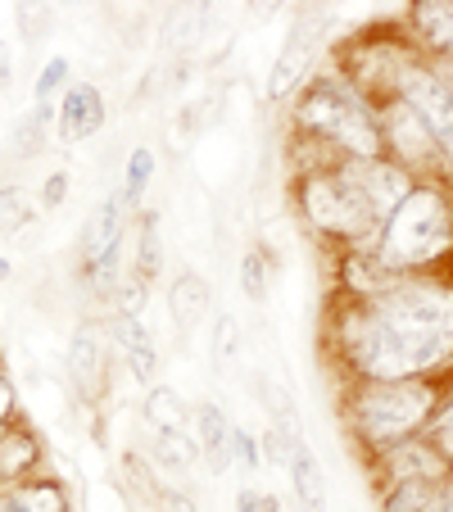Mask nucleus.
<instances>
[{
  "label": "nucleus",
  "instance_id": "obj_3",
  "mask_svg": "<svg viewBox=\"0 0 453 512\" xmlns=\"http://www.w3.org/2000/svg\"><path fill=\"white\" fill-rule=\"evenodd\" d=\"M449 245V204L435 191H408V200L386 218V236H381V268L395 277L404 268L431 263Z\"/></svg>",
  "mask_w": 453,
  "mask_h": 512
},
{
  "label": "nucleus",
  "instance_id": "obj_10",
  "mask_svg": "<svg viewBox=\"0 0 453 512\" xmlns=\"http://www.w3.org/2000/svg\"><path fill=\"white\" fill-rule=\"evenodd\" d=\"M376 132H381V145H395L404 159H431L435 155V136L431 127L422 123V118L413 114V109L404 105V100H395V105L386 109V118L376 123Z\"/></svg>",
  "mask_w": 453,
  "mask_h": 512
},
{
  "label": "nucleus",
  "instance_id": "obj_17",
  "mask_svg": "<svg viewBox=\"0 0 453 512\" xmlns=\"http://www.w3.org/2000/svg\"><path fill=\"white\" fill-rule=\"evenodd\" d=\"M168 309H173V322L191 336L195 327L204 322V313H209V281L195 277V272H186V277L173 281V300H168Z\"/></svg>",
  "mask_w": 453,
  "mask_h": 512
},
{
  "label": "nucleus",
  "instance_id": "obj_2",
  "mask_svg": "<svg viewBox=\"0 0 453 512\" xmlns=\"http://www.w3.org/2000/svg\"><path fill=\"white\" fill-rule=\"evenodd\" d=\"M299 118L304 127H313L318 136L336 141L354 164H372L381 159V132H376V118L367 109V100L358 96L349 82L336 78H322L309 87L304 105H299Z\"/></svg>",
  "mask_w": 453,
  "mask_h": 512
},
{
  "label": "nucleus",
  "instance_id": "obj_33",
  "mask_svg": "<svg viewBox=\"0 0 453 512\" xmlns=\"http://www.w3.org/2000/svg\"><path fill=\"white\" fill-rule=\"evenodd\" d=\"M236 512H277V499L259 490H241L236 494Z\"/></svg>",
  "mask_w": 453,
  "mask_h": 512
},
{
  "label": "nucleus",
  "instance_id": "obj_37",
  "mask_svg": "<svg viewBox=\"0 0 453 512\" xmlns=\"http://www.w3.org/2000/svg\"><path fill=\"white\" fill-rule=\"evenodd\" d=\"M5 82H10V50L0 46V87H5Z\"/></svg>",
  "mask_w": 453,
  "mask_h": 512
},
{
  "label": "nucleus",
  "instance_id": "obj_5",
  "mask_svg": "<svg viewBox=\"0 0 453 512\" xmlns=\"http://www.w3.org/2000/svg\"><path fill=\"white\" fill-rule=\"evenodd\" d=\"M304 213H309V223L318 227V232H336V236H363L372 232V209H367L363 191H358L354 173H349V164L340 168V173H313L309 182H304Z\"/></svg>",
  "mask_w": 453,
  "mask_h": 512
},
{
  "label": "nucleus",
  "instance_id": "obj_27",
  "mask_svg": "<svg viewBox=\"0 0 453 512\" xmlns=\"http://www.w3.org/2000/svg\"><path fill=\"white\" fill-rule=\"evenodd\" d=\"M28 213H32V204H28V195H23V191H14V186H5V191H0V232L23 227V223H28Z\"/></svg>",
  "mask_w": 453,
  "mask_h": 512
},
{
  "label": "nucleus",
  "instance_id": "obj_16",
  "mask_svg": "<svg viewBox=\"0 0 453 512\" xmlns=\"http://www.w3.org/2000/svg\"><path fill=\"white\" fill-rule=\"evenodd\" d=\"M195 449L209 458L213 472H227V467H232V422H227V413H222L218 404L200 408V445Z\"/></svg>",
  "mask_w": 453,
  "mask_h": 512
},
{
  "label": "nucleus",
  "instance_id": "obj_34",
  "mask_svg": "<svg viewBox=\"0 0 453 512\" xmlns=\"http://www.w3.org/2000/svg\"><path fill=\"white\" fill-rule=\"evenodd\" d=\"M64 191H68V177H64V173H55V177L46 182V195H41V200H46L50 209H55V204H64Z\"/></svg>",
  "mask_w": 453,
  "mask_h": 512
},
{
  "label": "nucleus",
  "instance_id": "obj_25",
  "mask_svg": "<svg viewBox=\"0 0 453 512\" xmlns=\"http://www.w3.org/2000/svg\"><path fill=\"white\" fill-rule=\"evenodd\" d=\"M32 458H37V445H32V440H23V435L5 440V445H0V481H14Z\"/></svg>",
  "mask_w": 453,
  "mask_h": 512
},
{
  "label": "nucleus",
  "instance_id": "obj_1",
  "mask_svg": "<svg viewBox=\"0 0 453 512\" xmlns=\"http://www.w3.org/2000/svg\"><path fill=\"white\" fill-rule=\"evenodd\" d=\"M345 349L354 358V368L372 381H413L417 372L435 368L449 349V331H431V336H408V331H390L372 318L367 309H354L340 327Z\"/></svg>",
  "mask_w": 453,
  "mask_h": 512
},
{
  "label": "nucleus",
  "instance_id": "obj_4",
  "mask_svg": "<svg viewBox=\"0 0 453 512\" xmlns=\"http://www.w3.org/2000/svg\"><path fill=\"white\" fill-rule=\"evenodd\" d=\"M431 404L435 395L422 381H372L354 399V422L376 449H390L426 422Z\"/></svg>",
  "mask_w": 453,
  "mask_h": 512
},
{
  "label": "nucleus",
  "instance_id": "obj_30",
  "mask_svg": "<svg viewBox=\"0 0 453 512\" xmlns=\"http://www.w3.org/2000/svg\"><path fill=\"white\" fill-rule=\"evenodd\" d=\"M150 173H155V155H150V150H132V164H127V195H141L145 191V182H150Z\"/></svg>",
  "mask_w": 453,
  "mask_h": 512
},
{
  "label": "nucleus",
  "instance_id": "obj_14",
  "mask_svg": "<svg viewBox=\"0 0 453 512\" xmlns=\"http://www.w3.org/2000/svg\"><path fill=\"white\" fill-rule=\"evenodd\" d=\"M386 467H390V481H435V476H444V458L431 445H413V440L390 445Z\"/></svg>",
  "mask_w": 453,
  "mask_h": 512
},
{
  "label": "nucleus",
  "instance_id": "obj_11",
  "mask_svg": "<svg viewBox=\"0 0 453 512\" xmlns=\"http://www.w3.org/2000/svg\"><path fill=\"white\" fill-rule=\"evenodd\" d=\"M105 123V100H100L96 87H73L59 105V136L64 141H87V136L100 132Z\"/></svg>",
  "mask_w": 453,
  "mask_h": 512
},
{
  "label": "nucleus",
  "instance_id": "obj_12",
  "mask_svg": "<svg viewBox=\"0 0 453 512\" xmlns=\"http://www.w3.org/2000/svg\"><path fill=\"white\" fill-rule=\"evenodd\" d=\"M68 372H73V386L87 399H100L105 390V354H100V336L91 327H82L68 345Z\"/></svg>",
  "mask_w": 453,
  "mask_h": 512
},
{
  "label": "nucleus",
  "instance_id": "obj_32",
  "mask_svg": "<svg viewBox=\"0 0 453 512\" xmlns=\"http://www.w3.org/2000/svg\"><path fill=\"white\" fill-rule=\"evenodd\" d=\"M232 458H241L245 467H259V445H254V435H245V431H236L232 426Z\"/></svg>",
  "mask_w": 453,
  "mask_h": 512
},
{
  "label": "nucleus",
  "instance_id": "obj_20",
  "mask_svg": "<svg viewBox=\"0 0 453 512\" xmlns=\"http://www.w3.org/2000/svg\"><path fill=\"white\" fill-rule=\"evenodd\" d=\"M259 390H263V399H268V408H272V422H277V431H272V435H277L286 449H299V445H304V431H299L295 399H290L286 390L277 386V381H263Z\"/></svg>",
  "mask_w": 453,
  "mask_h": 512
},
{
  "label": "nucleus",
  "instance_id": "obj_8",
  "mask_svg": "<svg viewBox=\"0 0 453 512\" xmlns=\"http://www.w3.org/2000/svg\"><path fill=\"white\" fill-rule=\"evenodd\" d=\"M118 245H123V204L118 200H100L91 209L87 227H82V259L96 272L100 281L114 286L118 277Z\"/></svg>",
  "mask_w": 453,
  "mask_h": 512
},
{
  "label": "nucleus",
  "instance_id": "obj_24",
  "mask_svg": "<svg viewBox=\"0 0 453 512\" xmlns=\"http://www.w3.org/2000/svg\"><path fill=\"white\" fill-rule=\"evenodd\" d=\"M155 454L164 458L168 467H191L195 458H200V449H195L191 431H182V435H155Z\"/></svg>",
  "mask_w": 453,
  "mask_h": 512
},
{
  "label": "nucleus",
  "instance_id": "obj_23",
  "mask_svg": "<svg viewBox=\"0 0 453 512\" xmlns=\"http://www.w3.org/2000/svg\"><path fill=\"white\" fill-rule=\"evenodd\" d=\"M46 118H50V109L41 105L32 118H23L19 127H14V155L19 159H28V155H37L41 150V141H46Z\"/></svg>",
  "mask_w": 453,
  "mask_h": 512
},
{
  "label": "nucleus",
  "instance_id": "obj_29",
  "mask_svg": "<svg viewBox=\"0 0 453 512\" xmlns=\"http://www.w3.org/2000/svg\"><path fill=\"white\" fill-rule=\"evenodd\" d=\"M236 349H241V327H236L232 313H222V318H218V340H213V358L232 363Z\"/></svg>",
  "mask_w": 453,
  "mask_h": 512
},
{
  "label": "nucleus",
  "instance_id": "obj_35",
  "mask_svg": "<svg viewBox=\"0 0 453 512\" xmlns=\"http://www.w3.org/2000/svg\"><path fill=\"white\" fill-rule=\"evenodd\" d=\"M164 508H168V512H195V499H191V494L168 490V494H164Z\"/></svg>",
  "mask_w": 453,
  "mask_h": 512
},
{
  "label": "nucleus",
  "instance_id": "obj_26",
  "mask_svg": "<svg viewBox=\"0 0 453 512\" xmlns=\"http://www.w3.org/2000/svg\"><path fill=\"white\" fill-rule=\"evenodd\" d=\"M241 290L245 300H268V263H263V254H245L241 263Z\"/></svg>",
  "mask_w": 453,
  "mask_h": 512
},
{
  "label": "nucleus",
  "instance_id": "obj_18",
  "mask_svg": "<svg viewBox=\"0 0 453 512\" xmlns=\"http://www.w3.org/2000/svg\"><path fill=\"white\" fill-rule=\"evenodd\" d=\"M0 512H68V499L59 485L32 481V485H19V490H10V494H0Z\"/></svg>",
  "mask_w": 453,
  "mask_h": 512
},
{
  "label": "nucleus",
  "instance_id": "obj_36",
  "mask_svg": "<svg viewBox=\"0 0 453 512\" xmlns=\"http://www.w3.org/2000/svg\"><path fill=\"white\" fill-rule=\"evenodd\" d=\"M10 408H14V390L5 386V381H0V422L10 417Z\"/></svg>",
  "mask_w": 453,
  "mask_h": 512
},
{
  "label": "nucleus",
  "instance_id": "obj_19",
  "mask_svg": "<svg viewBox=\"0 0 453 512\" xmlns=\"http://www.w3.org/2000/svg\"><path fill=\"white\" fill-rule=\"evenodd\" d=\"M145 422H150V431L155 435H182L186 431V404L177 390L168 386H155L150 395H145Z\"/></svg>",
  "mask_w": 453,
  "mask_h": 512
},
{
  "label": "nucleus",
  "instance_id": "obj_9",
  "mask_svg": "<svg viewBox=\"0 0 453 512\" xmlns=\"http://www.w3.org/2000/svg\"><path fill=\"white\" fill-rule=\"evenodd\" d=\"M349 173H354V182H358V191H363L376 223H386L390 213L408 200V191H413L404 168L386 164V159H372V164H354V159H349Z\"/></svg>",
  "mask_w": 453,
  "mask_h": 512
},
{
  "label": "nucleus",
  "instance_id": "obj_6",
  "mask_svg": "<svg viewBox=\"0 0 453 512\" xmlns=\"http://www.w3.org/2000/svg\"><path fill=\"white\" fill-rule=\"evenodd\" d=\"M327 23H331L327 10H304V14H299V23H295V32H290L286 50H281L277 64H272V78H268V96L272 100L290 96V91L304 82L313 55H318V37L327 32Z\"/></svg>",
  "mask_w": 453,
  "mask_h": 512
},
{
  "label": "nucleus",
  "instance_id": "obj_28",
  "mask_svg": "<svg viewBox=\"0 0 453 512\" xmlns=\"http://www.w3.org/2000/svg\"><path fill=\"white\" fill-rule=\"evenodd\" d=\"M417 23H422V32L435 41V46H449V5H417Z\"/></svg>",
  "mask_w": 453,
  "mask_h": 512
},
{
  "label": "nucleus",
  "instance_id": "obj_31",
  "mask_svg": "<svg viewBox=\"0 0 453 512\" xmlns=\"http://www.w3.org/2000/svg\"><path fill=\"white\" fill-rule=\"evenodd\" d=\"M64 73H68L64 59H50V64L41 68V78H37V100H50V96H55V87L64 82Z\"/></svg>",
  "mask_w": 453,
  "mask_h": 512
},
{
  "label": "nucleus",
  "instance_id": "obj_38",
  "mask_svg": "<svg viewBox=\"0 0 453 512\" xmlns=\"http://www.w3.org/2000/svg\"><path fill=\"white\" fill-rule=\"evenodd\" d=\"M10 272H14V268H10V259H0V281L10 277Z\"/></svg>",
  "mask_w": 453,
  "mask_h": 512
},
{
  "label": "nucleus",
  "instance_id": "obj_22",
  "mask_svg": "<svg viewBox=\"0 0 453 512\" xmlns=\"http://www.w3.org/2000/svg\"><path fill=\"white\" fill-rule=\"evenodd\" d=\"M159 268H164V245H159V223L150 218V223L141 227V250H136V277L150 281V277H159Z\"/></svg>",
  "mask_w": 453,
  "mask_h": 512
},
{
  "label": "nucleus",
  "instance_id": "obj_21",
  "mask_svg": "<svg viewBox=\"0 0 453 512\" xmlns=\"http://www.w3.org/2000/svg\"><path fill=\"white\" fill-rule=\"evenodd\" d=\"M444 485L435 481H395V490L386 494V512H431Z\"/></svg>",
  "mask_w": 453,
  "mask_h": 512
},
{
  "label": "nucleus",
  "instance_id": "obj_7",
  "mask_svg": "<svg viewBox=\"0 0 453 512\" xmlns=\"http://www.w3.org/2000/svg\"><path fill=\"white\" fill-rule=\"evenodd\" d=\"M399 91H404V105L431 127L440 150H449V127H453L449 82L435 78L431 68H404V73H399Z\"/></svg>",
  "mask_w": 453,
  "mask_h": 512
},
{
  "label": "nucleus",
  "instance_id": "obj_13",
  "mask_svg": "<svg viewBox=\"0 0 453 512\" xmlns=\"http://www.w3.org/2000/svg\"><path fill=\"white\" fill-rule=\"evenodd\" d=\"M109 336H114V345L127 354V363H132L136 377L141 381L155 377L159 354H155V340H150V331H145L141 318H123V313H118V318L109 322Z\"/></svg>",
  "mask_w": 453,
  "mask_h": 512
},
{
  "label": "nucleus",
  "instance_id": "obj_15",
  "mask_svg": "<svg viewBox=\"0 0 453 512\" xmlns=\"http://www.w3.org/2000/svg\"><path fill=\"white\" fill-rule=\"evenodd\" d=\"M286 467H290V485H295L299 508L304 512H327V481H322V467H318V458H313V449L309 445L290 449Z\"/></svg>",
  "mask_w": 453,
  "mask_h": 512
}]
</instances>
